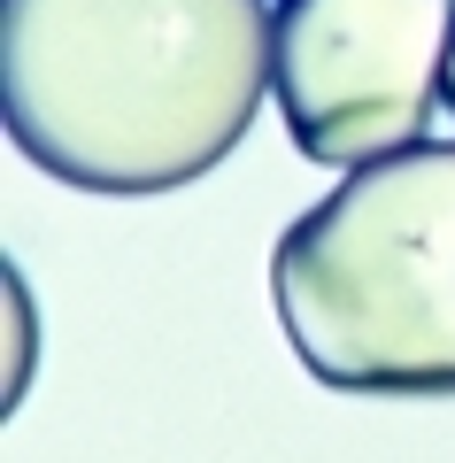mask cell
<instances>
[{
  "label": "cell",
  "instance_id": "3",
  "mask_svg": "<svg viewBox=\"0 0 455 463\" xmlns=\"http://www.w3.org/2000/svg\"><path fill=\"white\" fill-rule=\"evenodd\" d=\"M448 54L455 0H278L270 93L309 163L355 170L432 132Z\"/></svg>",
  "mask_w": 455,
  "mask_h": 463
},
{
  "label": "cell",
  "instance_id": "1",
  "mask_svg": "<svg viewBox=\"0 0 455 463\" xmlns=\"http://www.w3.org/2000/svg\"><path fill=\"white\" fill-rule=\"evenodd\" d=\"M270 93L262 0H0V116L85 194H170L247 139Z\"/></svg>",
  "mask_w": 455,
  "mask_h": 463
},
{
  "label": "cell",
  "instance_id": "4",
  "mask_svg": "<svg viewBox=\"0 0 455 463\" xmlns=\"http://www.w3.org/2000/svg\"><path fill=\"white\" fill-rule=\"evenodd\" d=\"M39 325L32 332H24V279H16V270H8V410H16V402H24V379H32V364H39Z\"/></svg>",
  "mask_w": 455,
  "mask_h": 463
},
{
  "label": "cell",
  "instance_id": "2",
  "mask_svg": "<svg viewBox=\"0 0 455 463\" xmlns=\"http://www.w3.org/2000/svg\"><path fill=\"white\" fill-rule=\"evenodd\" d=\"M270 309L332 394H455V139L340 170L278 232Z\"/></svg>",
  "mask_w": 455,
  "mask_h": 463
},
{
  "label": "cell",
  "instance_id": "5",
  "mask_svg": "<svg viewBox=\"0 0 455 463\" xmlns=\"http://www.w3.org/2000/svg\"><path fill=\"white\" fill-rule=\"evenodd\" d=\"M448 109H455V54H448Z\"/></svg>",
  "mask_w": 455,
  "mask_h": 463
}]
</instances>
